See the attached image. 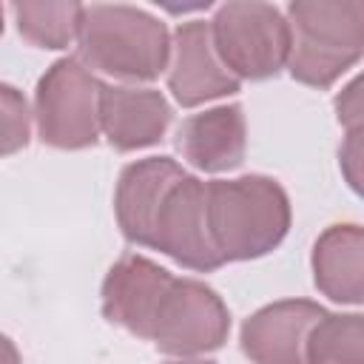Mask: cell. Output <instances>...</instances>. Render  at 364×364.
<instances>
[{
	"label": "cell",
	"mask_w": 364,
	"mask_h": 364,
	"mask_svg": "<svg viewBox=\"0 0 364 364\" xmlns=\"http://www.w3.org/2000/svg\"><path fill=\"white\" fill-rule=\"evenodd\" d=\"M230 336V310L222 296L199 279H173L162 296L151 338L165 355L196 358L219 350Z\"/></svg>",
	"instance_id": "obj_6"
},
{
	"label": "cell",
	"mask_w": 364,
	"mask_h": 364,
	"mask_svg": "<svg viewBox=\"0 0 364 364\" xmlns=\"http://www.w3.org/2000/svg\"><path fill=\"white\" fill-rule=\"evenodd\" d=\"M0 364H23L17 344L6 333H0Z\"/></svg>",
	"instance_id": "obj_20"
},
{
	"label": "cell",
	"mask_w": 364,
	"mask_h": 364,
	"mask_svg": "<svg viewBox=\"0 0 364 364\" xmlns=\"http://www.w3.org/2000/svg\"><path fill=\"white\" fill-rule=\"evenodd\" d=\"M336 117L347 131L361 128V80L358 77L336 97Z\"/></svg>",
	"instance_id": "obj_19"
},
{
	"label": "cell",
	"mask_w": 364,
	"mask_h": 364,
	"mask_svg": "<svg viewBox=\"0 0 364 364\" xmlns=\"http://www.w3.org/2000/svg\"><path fill=\"white\" fill-rule=\"evenodd\" d=\"M185 168L171 156H145L122 168L114 191V216L131 245L148 247L154 216Z\"/></svg>",
	"instance_id": "obj_13"
},
{
	"label": "cell",
	"mask_w": 364,
	"mask_h": 364,
	"mask_svg": "<svg viewBox=\"0 0 364 364\" xmlns=\"http://www.w3.org/2000/svg\"><path fill=\"white\" fill-rule=\"evenodd\" d=\"M304 364H364L361 313H324L304 341Z\"/></svg>",
	"instance_id": "obj_15"
},
{
	"label": "cell",
	"mask_w": 364,
	"mask_h": 364,
	"mask_svg": "<svg viewBox=\"0 0 364 364\" xmlns=\"http://www.w3.org/2000/svg\"><path fill=\"white\" fill-rule=\"evenodd\" d=\"M77 48L80 60L91 71H102L125 82H151L168 68L171 31L145 9L125 3H91L82 6Z\"/></svg>",
	"instance_id": "obj_2"
},
{
	"label": "cell",
	"mask_w": 364,
	"mask_h": 364,
	"mask_svg": "<svg viewBox=\"0 0 364 364\" xmlns=\"http://www.w3.org/2000/svg\"><path fill=\"white\" fill-rule=\"evenodd\" d=\"M327 310L310 299H282L259 307L239 330V347L253 364H304V341Z\"/></svg>",
	"instance_id": "obj_10"
},
{
	"label": "cell",
	"mask_w": 364,
	"mask_h": 364,
	"mask_svg": "<svg viewBox=\"0 0 364 364\" xmlns=\"http://www.w3.org/2000/svg\"><path fill=\"white\" fill-rule=\"evenodd\" d=\"M17 31L37 48H68L77 40L82 3H14L11 6Z\"/></svg>",
	"instance_id": "obj_16"
},
{
	"label": "cell",
	"mask_w": 364,
	"mask_h": 364,
	"mask_svg": "<svg viewBox=\"0 0 364 364\" xmlns=\"http://www.w3.org/2000/svg\"><path fill=\"white\" fill-rule=\"evenodd\" d=\"M168 364H216L210 358H176V361H168Z\"/></svg>",
	"instance_id": "obj_21"
},
{
	"label": "cell",
	"mask_w": 364,
	"mask_h": 364,
	"mask_svg": "<svg viewBox=\"0 0 364 364\" xmlns=\"http://www.w3.org/2000/svg\"><path fill=\"white\" fill-rule=\"evenodd\" d=\"M148 247L193 273H213L225 264L210 239L205 182L199 176L185 171L171 185L154 216Z\"/></svg>",
	"instance_id": "obj_7"
},
{
	"label": "cell",
	"mask_w": 364,
	"mask_h": 364,
	"mask_svg": "<svg viewBox=\"0 0 364 364\" xmlns=\"http://www.w3.org/2000/svg\"><path fill=\"white\" fill-rule=\"evenodd\" d=\"M31 139V111L20 88L0 80V156L23 151Z\"/></svg>",
	"instance_id": "obj_17"
},
{
	"label": "cell",
	"mask_w": 364,
	"mask_h": 364,
	"mask_svg": "<svg viewBox=\"0 0 364 364\" xmlns=\"http://www.w3.org/2000/svg\"><path fill=\"white\" fill-rule=\"evenodd\" d=\"M208 228L222 262H250L273 253L290 230V196L264 173L205 182Z\"/></svg>",
	"instance_id": "obj_1"
},
{
	"label": "cell",
	"mask_w": 364,
	"mask_h": 364,
	"mask_svg": "<svg viewBox=\"0 0 364 364\" xmlns=\"http://www.w3.org/2000/svg\"><path fill=\"white\" fill-rule=\"evenodd\" d=\"M176 151L188 165L205 173H225L245 162L247 122L242 105H213L191 114L176 128Z\"/></svg>",
	"instance_id": "obj_12"
},
{
	"label": "cell",
	"mask_w": 364,
	"mask_h": 364,
	"mask_svg": "<svg viewBox=\"0 0 364 364\" xmlns=\"http://www.w3.org/2000/svg\"><path fill=\"white\" fill-rule=\"evenodd\" d=\"M287 71L310 88H330L364 54L361 0H293L287 6Z\"/></svg>",
	"instance_id": "obj_3"
},
{
	"label": "cell",
	"mask_w": 364,
	"mask_h": 364,
	"mask_svg": "<svg viewBox=\"0 0 364 364\" xmlns=\"http://www.w3.org/2000/svg\"><path fill=\"white\" fill-rule=\"evenodd\" d=\"M0 34H3V6H0Z\"/></svg>",
	"instance_id": "obj_22"
},
{
	"label": "cell",
	"mask_w": 364,
	"mask_h": 364,
	"mask_svg": "<svg viewBox=\"0 0 364 364\" xmlns=\"http://www.w3.org/2000/svg\"><path fill=\"white\" fill-rule=\"evenodd\" d=\"M102 80L80 60L60 57L46 68L34 88V122L43 145L82 151L100 139Z\"/></svg>",
	"instance_id": "obj_4"
},
{
	"label": "cell",
	"mask_w": 364,
	"mask_h": 364,
	"mask_svg": "<svg viewBox=\"0 0 364 364\" xmlns=\"http://www.w3.org/2000/svg\"><path fill=\"white\" fill-rule=\"evenodd\" d=\"M208 26L222 65L239 82L276 77L287 65L290 28L273 3H222Z\"/></svg>",
	"instance_id": "obj_5"
},
{
	"label": "cell",
	"mask_w": 364,
	"mask_h": 364,
	"mask_svg": "<svg viewBox=\"0 0 364 364\" xmlns=\"http://www.w3.org/2000/svg\"><path fill=\"white\" fill-rule=\"evenodd\" d=\"M171 102L148 85H102L100 134L111 148L128 154L156 145L171 125Z\"/></svg>",
	"instance_id": "obj_11"
},
{
	"label": "cell",
	"mask_w": 364,
	"mask_h": 364,
	"mask_svg": "<svg viewBox=\"0 0 364 364\" xmlns=\"http://www.w3.org/2000/svg\"><path fill=\"white\" fill-rule=\"evenodd\" d=\"M361 154H364L361 128H353V131H347V136L338 148V165H341V173H344V179L350 182V188L355 193L361 191Z\"/></svg>",
	"instance_id": "obj_18"
},
{
	"label": "cell",
	"mask_w": 364,
	"mask_h": 364,
	"mask_svg": "<svg viewBox=\"0 0 364 364\" xmlns=\"http://www.w3.org/2000/svg\"><path fill=\"white\" fill-rule=\"evenodd\" d=\"M173 279L176 276L168 267L156 264L148 256L139 253L119 256L102 279V290H100L102 316L111 324L122 327L125 333L148 341L156 307L168 293V287L173 284Z\"/></svg>",
	"instance_id": "obj_8"
},
{
	"label": "cell",
	"mask_w": 364,
	"mask_h": 364,
	"mask_svg": "<svg viewBox=\"0 0 364 364\" xmlns=\"http://www.w3.org/2000/svg\"><path fill=\"white\" fill-rule=\"evenodd\" d=\"M313 282L336 304L364 301V230L355 222L330 225L313 245Z\"/></svg>",
	"instance_id": "obj_14"
},
{
	"label": "cell",
	"mask_w": 364,
	"mask_h": 364,
	"mask_svg": "<svg viewBox=\"0 0 364 364\" xmlns=\"http://www.w3.org/2000/svg\"><path fill=\"white\" fill-rule=\"evenodd\" d=\"M168 91L182 108H196L210 100H222L239 91V80L222 65L210 26L205 20L179 23L171 37V60H168Z\"/></svg>",
	"instance_id": "obj_9"
}]
</instances>
